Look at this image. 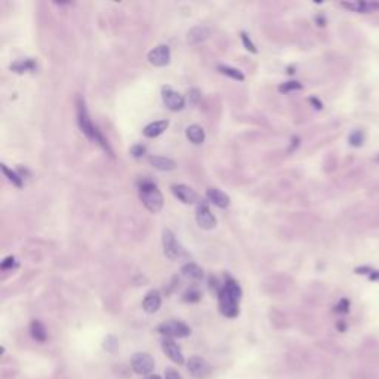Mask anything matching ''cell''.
<instances>
[{"label":"cell","instance_id":"ac0fdd59","mask_svg":"<svg viewBox=\"0 0 379 379\" xmlns=\"http://www.w3.org/2000/svg\"><path fill=\"white\" fill-rule=\"evenodd\" d=\"M36 68H37V65L34 62V59H31V58L20 59V61H15L14 64H11V70L17 74L31 73V71H36Z\"/></svg>","mask_w":379,"mask_h":379},{"label":"cell","instance_id":"d6986e66","mask_svg":"<svg viewBox=\"0 0 379 379\" xmlns=\"http://www.w3.org/2000/svg\"><path fill=\"white\" fill-rule=\"evenodd\" d=\"M181 273H182V276H184L185 278H190V280H193V281H199V280L203 278V270H202L197 264H194V262L185 264V265L181 268Z\"/></svg>","mask_w":379,"mask_h":379},{"label":"cell","instance_id":"5b68a950","mask_svg":"<svg viewBox=\"0 0 379 379\" xmlns=\"http://www.w3.org/2000/svg\"><path fill=\"white\" fill-rule=\"evenodd\" d=\"M130 366L135 373L147 376L154 370V358L147 353H136L130 357Z\"/></svg>","mask_w":379,"mask_h":379},{"label":"cell","instance_id":"d4e9b609","mask_svg":"<svg viewBox=\"0 0 379 379\" xmlns=\"http://www.w3.org/2000/svg\"><path fill=\"white\" fill-rule=\"evenodd\" d=\"M199 299H200V292L196 287H191L184 293V301L185 302H197Z\"/></svg>","mask_w":379,"mask_h":379},{"label":"cell","instance_id":"8992f818","mask_svg":"<svg viewBox=\"0 0 379 379\" xmlns=\"http://www.w3.org/2000/svg\"><path fill=\"white\" fill-rule=\"evenodd\" d=\"M159 332L166 338H185L191 333V329L179 320H169L159 326Z\"/></svg>","mask_w":379,"mask_h":379},{"label":"cell","instance_id":"277c9868","mask_svg":"<svg viewBox=\"0 0 379 379\" xmlns=\"http://www.w3.org/2000/svg\"><path fill=\"white\" fill-rule=\"evenodd\" d=\"M162 242H163V252H165V255H166L169 259L177 261V259H181V258L187 256L185 249H184L182 245L178 242V239H177V236L172 233V230H169V228H165V230H163V239H162Z\"/></svg>","mask_w":379,"mask_h":379},{"label":"cell","instance_id":"836d02e7","mask_svg":"<svg viewBox=\"0 0 379 379\" xmlns=\"http://www.w3.org/2000/svg\"><path fill=\"white\" fill-rule=\"evenodd\" d=\"M310 102H311L313 105H316V108H317V110H320V108L323 107V104H322L319 100H316V98H310Z\"/></svg>","mask_w":379,"mask_h":379},{"label":"cell","instance_id":"4dcf8cb0","mask_svg":"<svg viewBox=\"0 0 379 379\" xmlns=\"http://www.w3.org/2000/svg\"><path fill=\"white\" fill-rule=\"evenodd\" d=\"M350 142H351V145H355V147H358V145H361L363 144V135H361V132H354L351 136H350Z\"/></svg>","mask_w":379,"mask_h":379},{"label":"cell","instance_id":"44dd1931","mask_svg":"<svg viewBox=\"0 0 379 379\" xmlns=\"http://www.w3.org/2000/svg\"><path fill=\"white\" fill-rule=\"evenodd\" d=\"M30 333H31V336H33V339H36V341H39V342H45L46 338H48L46 329H45L43 323L39 322V320H34V322L30 325Z\"/></svg>","mask_w":379,"mask_h":379},{"label":"cell","instance_id":"f546056e","mask_svg":"<svg viewBox=\"0 0 379 379\" xmlns=\"http://www.w3.org/2000/svg\"><path fill=\"white\" fill-rule=\"evenodd\" d=\"M348 310H350V301L348 299H341L338 302V305H336V311L341 313V314H345V313H348Z\"/></svg>","mask_w":379,"mask_h":379},{"label":"cell","instance_id":"30bf717a","mask_svg":"<svg viewBox=\"0 0 379 379\" xmlns=\"http://www.w3.org/2000/svg\"><path fill=\"white\" fill-rule=\"evenodd\" d=\"M187 367H188V372L191 373V376L196 378V379H203V378H206V376L209 375V372H210L209 363H207L204 358L199 357V355L190 357Z\"/></svg>","mask_w":379,"mask_h":379},{"label":"cell","instance_id":"7402d4cb","mask_svg":"<svg viewBox=\"0 0 379 379\" xmlns=\"http://www.w3.org/2000/svg\"><path fill=\"white\" fill-rule=\"evenodd\" d=\"M218 71L224 76H228V77L234 79V80H239V82H243L245 80V76L240 70L237 68H233L230 65H218Z\"/></svg>","mask_w":379,"mask_h":379},{"label":"cell","instance_id":"8fae6325","mask_svg":"<svg viewBox=\"0 0 379 379\" xmlns=\"http://www.w3.org/2000/svg\"><path fill=\"white\" fill-rule=\"evenodd\" d=\"M172 193H174V196H175L178 200H181V202L185 203V204H194V203L199 202L197 193H196L191 187H188V185L175 184V185H172Z\"/></svg>","mask_w":379,"mask_h":379},{"label":"cell","instance_id":"484cf974","mask_svg":"<svg viewBox=\"0 0 379 379\" xmlns=\"http://www.w3.org/2000/svg\"><path fill=\"white\" fill-rule=\"evenodd\" d=\"M240 37H242V42H243V45H245V48H246L248 51H251L252 53H256V52H258V51H256V46L253 45V42L251 40V37L248 36V33L242 31Z\"/></svg>","mask_w":379,"mask_h":379},{"label":"cell","instance_id":"9c48e42d","mask_svg":"<svg viewBox=\"0 0 379 379\" xmlns=\"http://www.w3.org/2000/svg\"><path fill=\"white\" fill-rule=\"evenodd\" d=\"M162 98L165 105L171 110V111H181L185 107V100L182 95H179L178 92H175L172 88L169 86H163L162 88Z\"/></svg>","mask_w":379,"mask_h":379},{"label":"cell","instance_id":"5bb4252c","mask_svg":"<svg viewBox=\"0 0 379 379\" xmlns=\"http://www.w3.org/2000/svg\"><path fill=\"white\" fill-rule=\"evenodd\" d=\"M206 197L212 204H215L219 209H227L230 206V197L219 188H207Z\"/></svg>","mask_w":379,"mask_h":379},{"label":"cell","instance_id":"d6a6232c","mask_svg":"<svg viewBox=\"0 0 379 379\" xmlns=\"http://www.w3.org/2000/svg\"><path fill=\"white\" fill-rule=\"evenodd\" d=\"M165 375H166V379H182V376H181L175 369H172V367L166 369V370H165Z\"/></svg>","mask_w":379,"mask_h":379},{"label":"cell","instance_id":"e575fe53","mask_svg":"<svg viewBox=\"0 0 379 379\" xmlns=\"http://www.w3.org/2000/svg\"><path fill=\"white\" fill-rule=\"evenodd\" d=\"M338 329H339L341 332H344V330H345V325H344V323H339V325H338Z\"/></svg>","mask_w":379,"mask_h":379},{"label":"cell","instance_id":"9a60e30c","mask_svg":"<svg viewBox=\"0 0 379 379\" xmlns=\"http://www.w3.org/2000/svg\"><path fill=\"white\" fill-rule=\"evenodd\" d=\"M169 126V122L168 120H157V122H151L150 125H147L144 127V135L147 138H156L159 135H162Z\"/></svg>","mask_w":379,"mask_h":379},{"label":"cell","instance_id":"603a6c76","mask_svg":"<svg viewBox=\"0 0 379 379\" xmlns=\"http://www.w3.org/2000/svg\"><path fill=\"white\" fill-rule=\"evenodd\" d=\"M2 171H3V174L8 177V179L15 185V187H23V178L17 174V172H14V171H11V169H8V166L6 165H2Z\"/></svg>","mask_w":379,"mask_h":379},{"label":"cell","instance_id":"7c38bea8","mask_svg":"<svg viewBox=\"0 0 379 379\" xmlns=\"http://www.w3.org/2000/svg\"><path fill=\"white\" fill-rule=\"evenodd\" d=\"M162 307V295L159 290L153 289L150 290L145 296H144V301H142V308L145 313L148 314H154L159 311V308Z\"/></svg>","mask_w":379,"mask_h":379},{"label":"cell","instance_id":"e0dca14e","mask_svg":"<svg viewBox=\"0 0 379 379\" xmlns=\"http://www.w3.org/2000/svg\"><path fill=\"white\" fill-rule=\"evenodd\" d=\"M150 165L159 169V171H174L177 168V163L169 159V157H162V156H151L148 159Z\"/></svg>","mask_w":379,"mask_h":379},{"label":"cell","instance_id":"83f0119b","mask_svg":"<svg viewBox=\"0 0 379 379\" xmlns=\"http://www.w3.org/2000/svg\"><path fill=\"white\" fill-rule=\"evenodd\" d=\"M102 347L105 348V351H114V350L117 348V339H116L113 335H110V336H107V338L104 339Z\"/></svg>","mask_w":379,"mask_h":379},{"label":"cell","instance_id":"2e32d148","mask_svg":"<svg viewBox=\"0 0 379 379\" xmlns=\"http://www.w3.org/2000/svg\"><path fill=\"white\" fill-rule=\"evenodd\" d=\"M210 34V30L206 28V27H194L188 31V36H187V42L190 45H199L202 42H204Z\"/></svg>","mask_w":379,"mask_h":379},{"label":"cell","instance_id":"3957f363","mask_svg":"<svg viewBox=\"0 0 379 379\" xmlns=\"http://www.w3.org/2000/svg\"><path fill=\"white\" fill-rule=\"evenodd\" d=\"M139 199L151 213H159L163 209V196L154 182L142 181L139 184Z\"/></svg>","mask_w":379,"mask_h":379},{"label":"cell","instance_id":"6da1fadb","mask_svg":"<svg viewBox=\"0 0 379 379\" xmlns=\"http://www.w3.org/2000/svg\"><path fill=\"white\" fill-rule=\"evenodd\" d=\"M242 298V287L240 284L233 280L231 277H227L222 289L218 293V305L222 316L234 319L239 316V301Z\"/></svg>","mask_w":379,"mask_h":379},{"label":"cell","instance_id":"d590c367","mask_svg":"<svg viewBox=\"0 0 379 379\" xmlns=\"http://www.w3.org/2000/svg\"><path fill=\"white\" fill-rule=\"evenodd\" d=\"M370 280H379V274H372V276H370Z\"/></svg>","mask_w":379,"mask_h":379},{"label":"cell","instance_id":"4316f807","mask_svg":"<svg viewBox=\"0 0 379 379\" xmlns=\"http://www.w3.org/2000/svg\"><path fill=\"white\" fill-rule=\"evenodd\" d=\"M145 151H147V148H145L142 144H136V145H133V147L130 148V154H132L135 159H141L142 156H145Z\"/></svg>","mask_w":379,"mask_h":379},{"label":"cell","instance_id":"ffe728a7","mask_svg":"<svg viewBox=\"0 0 379 379\" xmlns=\"http://www.w3.org/2000/svg\"><path fill=\"white\" fill-rule=\"evenodd\" d=\"M185 135L187 138L190 139V142L193 144H203L204 142V138H206V133H204V129L199 125H191L187 127L185 130Z\"/></svg>","mask_w":379,"mask_h":379},{"label":"cell","instance_id":"8d00e7d4","mask_svg":"<svg viewBox=\"0 0 379 379\" xmlns=\"http://www.w3.org/2000/svg\"><path fill=\"white\" fill-rule=\"evenodd\" d=\"M148 379H162L160 376H157V375H150V378Z\"/></svg>","mask_w":379,"mask_h":379},{"label":"cell","instance_id":"4fadbf2b","mask_svg":"<svg viewBox=\"0 0 379 379\" xmlns=\"http://www.w3.org/2000/svg\"><path fill=\"white\" fill-rule=\"evenodd\" d=\"M162 348H163V353L177 364H184V355L181 353V348L178 347V344H175L172 339H163L162 342Z\"/></svg>","mask_w":379,"mask_h":379},{"label":"cell","instance_id":"7a4b0ae2","mask_svg":"<svg viewBox=\"0 0 379 379\" xmlns=\"http://www.w3.org/2000/svg\"><path fill=\"white\" fill-rule=\"evenodd\" d=\"M76 113H77V123H79V127L80 130L94 142H97L98 145H101L105 151H108V154L113 156V150L111 147L108 145L107 139L102 136V133L98 130L97 126H94L91 117H89V113H88V108H86V102L85 100L79 95L77 98H76Z\"/></svg>","mask_w":379,"mask_h":379},{"label":"cell","instance_id":"ba28073f","mask_svg":"<svg viewBox=\"0 0 379 379\" xmlns=\"http://www.w3.org/2000/svg\"><path fill=\"white\" fill-rule=\"evenodd\" d=\"M148 62L154 67H166L171 62V49L168 45H159L148 52Z\"/></svg>","mask_w":379,"mask_h":379},{"label":"cell","instance_id":"f1b7e54d","mask_svg":"<svg viewBox=\"0 0 379 379\" xmlns=\"http://www.w3.org/2000/svg\"><path fill=\"white\" fill-rule=\"evenodd\" d=\"M199 101H200V91L196 89V88L190 89L188 91V102H190V105H197Z\"/></svg>","mask_w":379,"mask_h":379},{"label":"cell","instance_id":"1f68e13d","mask_svg":"<svg viewBox=\"0 0 379 379\" xmlns=\"http://www.w3.org/2000/svg\"><path fill=\"white\" fill-rule=\"evenodd\" d=\"M18 265L17 259L14 256H8L3 262H2V270H9V268H15Z\"/></svg>","mask_w":379,"mask_h":379},{"label":"cell","instance_id":"52a82bcc","mask_svg":"<svg viewBox=\"0 0 379 379\" xmlns=\"http://www.w3.org/2000/svg\"><path fill=\"white\" fill-rule=\"evenodd\" d=\"M196 221L200 228L203 230H212L216 227V218L210 212L209 204L206 202H199L197 210H196Z\"/></svg>","mask_w":379,"mask_h":379},{"label":"cell","instance_id":"cb8c5ba5","mask_svg":"<svg viewBox=\"0 0 379 379\" xmlns=\"http://www.w3.org/2000/svg\"><path fill=\"white\" fill-rule=\"evenodd\" d=\"M299 89H302V85H301L299 82H295V80H292V82H286V83H281V85L278 86V92H281V94H287V92L299 91Z\"/></svg>","mask_w":379,"mask_h":379}]
</instances>
